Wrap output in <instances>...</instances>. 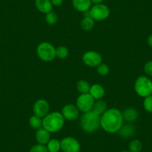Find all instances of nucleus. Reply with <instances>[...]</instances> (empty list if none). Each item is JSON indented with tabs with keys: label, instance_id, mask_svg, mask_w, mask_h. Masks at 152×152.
Segmentation results:
<instances>
[{
	"label": "nucleus",
	"instance_id": "obj_1",
	"mask_svg": "<svg viewBox=\"0 0 152 152\" xmlns=\"http://www.w3.org/2000/svg\"><path fill=\"white\" fill-rule=\"evenodd\" d=\"M124 124L122 113L116 108L107 109L101 116V128L109 134L118 133Z\"/></svg>",
	"mask_w": 152,
	"mask_h": 152
},
{
	"label": "nucleus",
	"instance_id": "obj_2",
	"mask_svg": "<svg viewBox=\"0 0 152 152\" xmlns=\"http://www.w3.org/2000/svg\"><path fill=\"white\" fill-rule=\"evenodd\" d=\"M65 119L62 113L57 111L49 112L43 118V128L50 133H56L61 131L64 126Z\"/></svg>",
	"mask_w": 152,
	"mask_h": 152
},
{
	"label": "nucleus",
	"instance_id": "obj_3",
	"mask_svg": "<svg viewBox=\"0 0 152 152\" xmlns=\"http://www.w3.org/2000/svg\"><path fill=\"white\" fill-rule=\"evenodd\" d=\"M80 126L84 132H96L101 127V116L92 110L84 113L80 119Z\"/></svg>",
	"mask_w": 152,
	"mask_h": 152
},
{
	"label": "nucleus",
	"instance_id": "obj_4",
	"mask_svg": "<svg viewBox=\"0 0 152 152\" xmlns=\"http://www.w3.org/2000/svg\"><path fill=\"white\" fill-rule=\"evenodd\" d=\"M37 54L40 60L45 62L52 61L56 57V48L48 42H43L38 45Z\"/></svg>",
	"mask_w": 152,
	"mask_h": 152
},
{
	"label": "nucleus",
	"instance_id": "obj_5",
	"mask_svg": "<svg viewBox=\"0 0 152 152\" xmlns=\"http://www.w3.org/2000/svg\"><path fill=\"white\" fill-rule=\"evenodd\" d=\"M134 90L138 96L148 97L152 95V81L146 76H140L134 83Z\"/></svg>",
	"mask_w": 152,
	"mask_h": 152
},
{
	"label": "nucleus",
	"instance_id": "obj_6",
	"mask_svg": "<svg viewBox=\"0 0 152 152\" xmlns=\"http://www.w3.org/2000/svg\"><path fill=\"white\" fill-rule=\"evenodd\" d=\"M110 11L108 6L103 3L96 4L89 11V14L91 18L94 20V21H102L109 17Z\"/></svg>",
	"mask_w": 152,
	"mask_h": 152
},
{
	"label": "nucleus",
	"instance_id": "obj_7",
	"mask_svg": "<svg viewBox=\"0 0 152 152\" xmlns=\"http://www.w3.org/2000/svg\"><path fill=\"white\" fill-rule=\"evenodd\" d=\"M95 103V99L90 96V93L81 94L76 100V106L78 108L80 112L84 113L91 111L93 104Z\"/></svg>",
	"mask_w": 152,
	"mask_h": 152
},
{
	"label": "nucleus",
	"instance_id": "obj_8",
	"mask_svg": "<svg viewBox=\"0 0 152 152\" xmlns=\"http://www.w3.org/2000/svg\"><path fill=\"white\" fill-rule=\"evenodd\" d=\"M61 150L64 152H81L79 142L72 137H66L61 140Z\"/></svg>",
	"mask_w": 152,
	"mask_h": 152
},
{
	"label": "nucleus",
	"instance_id": "obj_9",
	"mask_svg": "<svg viewBox=\"0 0 152 152\" xmlns=\"http://www.w3.org/2000/svg\"><path fill=\"white\" fill-rule=\"evenodd\" d=\"M83 62L90 67H97L102 63V57L96 51H88L83 55Z\"/></svg>",
	"mask_w": 152,
	"mask_h": 152
},
{
	"label": "nucleus",
	"instance_id": "obj_10",
	"mask_svg": "<svg viewBox=\"0 0 152 152\" xmlns=\"http://www.w3.org/2000/svg\"><path fill=\"white\" fill-rule=\"evenodd\" d=\"M49 110L50 107L49 102L45 99H38L33 106L34 115L41 119L44 118L49 113Z\"/></svg>",
	"mask_w": 152,
	"mask_h": 152
},
{
	"label": "nucleus",
	"instance_id": "obj_11",
	"mask_svg": "<svg viewBox=\"0 0 152 152\" xmlns=\"http://www.w3.org/2000/svg\"><path fill=\"white\" fill-rule=\"evenodd\" d=\"M79 110L77 107V106L73 104H66L63 107L61 113L65 119V120L68 121H75L78 119L79 116Z\"/></svg>",
	"mask_w": 152,
	"mask_h": 152
},
{
	"label": "nucleus",
	"instance_id": "obj_12",
	"mask_svg": "<svg viewBox=\"0 0 152 152\" xmlns=\"http://www.w3.org/2000/svg\"><path fill=\"white\" fill-rule=\"evenodd\" d=\"M72 4L76 11L82 13L90 11L93 6L91 0H72Z\"/></svg>",
	"mask_w": 152,
	"mask_h": 152
},
{
	"label": "nucleus",
	"instance_id": "obj_13",
	"mask_svg": "<svg viewBox=\"0 0 152 152\" xmlns=\"http://www.w3.org/2000/svg\"><path fill=\"white\" fill-rule=\"evenodd\" d=\"M51 133L48 131L47 130L45 129L44 128H40L37 130L35 133V139L37 143L42 145H46L49 142V140H51Z\"/></svg>",
	"mask_w": 152,
	"mask_h": 152
},
{
	"label": "nucleus",
	"instance_id": "obj_14",
	"mask_svg": "<svg viewBox=\"0 0 152 152\" xmlns=\"http://www.w3.org/2000/svg\"><path fill=\"white\" fill-rule=\"evenodd\" d=\"M136 133V128L131 123H127L122 125L119 131H118L119 137L124 139H128L132 137Z\"/></svg>",
	"mask_w": 152,
	"mask_h": 152
},
{
	"label": "nucleus",
	"instance_id": "obj_15",
	"mask_svg": "<svg viewBox=\"0 0 152 152\" xmlns=\"http://www.w3.org/2000/svg\"><path fill=\"white\" fill-rule=\"evenodd\" d=\"M122 113L124 121H125L128 123H132V122H135L139 117L138 111L134 107L126 108Z\"/></svg>",
	"mask_w": 152,
	"mask_h": 152
},
{
	"label": "nucleus",
	"instance_id": "obj_16",
	"mask_svg": "<svg viewBox=\"0 0 152 152\" xmlns=\"http://www.w3.org/2000/svg\"><path fill=\"white\" fill-rule=\"evenodd\" d=\"M35 6L40 12L46 14L52 11V5L50 0H35Z\"/></svg>",
	"mask_w": 152,
	"mask_h": 152
},
{
	"label": "nucleus",
	"instance_id": "obj_17",
	"mask_svg": "<svg viewBox=\"0 0 152 152\" xmlns=\"http://www.w3.org/2000/svg\"><path fill=\"white\" fill-rule=\"evenodd\" d=\"M89 93L95 99V101L100 100V99H102L104 96L105 90L102 85L96 84L90 87Z\"/></svg>",
	"mask_w": 152,
	"mask_h": 152
},
{
	"label": "nucleus",
	"instance_id": "obj_18",
	"mask_svg": "<svg viewBox=\"0 0 152 152\" xmlns=\"http://www.w3.org/2000/svg\"><path fill=\"white\" fill-rule=\"evenodd\" d=\"M107 110V103L104 101L100 99V100H96V102H95L92 111L97 114L98 116H101L106 112Z\"/></svg>",
	"mask_w": 152,
	"mask_h": 152
},
{
	"label": "nucleus",
	"instance_id": "obj_19",
	"mask_svg": "<svg viewBox=\"0 0 152 152\" xmlns=\"http://www.w3.org/2000/svg\"><path fill=\"white\" fill-rule=\"evenodd\" d=\"M95 26V21L90 16H84L81 21V27L84 31H90Z\"/></svg>",
	"mask_w": 152,
	"mask_h": 152
},
{
	"label": "nucleus",
	"instance_id": "obj_20",
	"mask_svg": "<svg viewBox=\"0 0 152 152\" xmlns=\"http://www.w3.org/2000/svg\"><path fill=\"white\" fill-rule=\"evenodd\" d=\"M48 152H59L61 150V141L57 139H51L46 144Z\"/></svg>",
	"mask_w": 152,
	"mask_h": 152
},
{
	"label": "nucleus",
	"instance_id": "obj_21",
	"mask_svg": "<svg viewBox=\"0 0 152 152\" xmlns=\"http://www.w3.org/2000/svg\"><path fill=\"white\" fill-rule=\"evenodd\" d=\"M91 86L88 83V81H85V80H80L78 81L77 84H76V88L78 90L81 94H86V93H89L90 92V89Z\"/></svg>",
	"mask_w": 152,
	"mask_h": 152
},
{
	"label": "nucleus",
	"instance_id": "obj_22",
	"mask_svg": "<svg viewBox=\"0 0 152 152\" xmlns=\"http://www.w3.org/2000/svg\"><path fill=\"white\" fill-rule=\"evenodd\" d=\"M29 125L34 129H39L43 127V119L38 117V116L33 115L29 119Z\"/></svg>",
	"mask_w": 152,
	"mask_h": 152
},
{
	"label": "nucleus",
	"instance_id": "obj_23",
	"mask_svg": "<svg viewBox=\"0 0 152 152\" xmlns=\"http://www.w3.org/2000/svg\"><path fill=\"white\" fill-rule=\"evenodd\" d=\"M128 148L131 152H140L142 149V143L139 140H134L130 142Z\"/></svg>",
	"mask_w": 152,
	"mask_h": 152
},
{
	"label": "nucleus",
	"instance_id": "obj_24",
	"mask_svg": "<svg viewBox=\"0 0 152 152\" xmlns=\"http://www.w3.org/2000/svg\"><path fill=\"white\" fill-rule=\"evenodd\" d=\"M69 55V50L66 46H60L56 48V57L60 59H65Z\"/></svg>",
	"mask_w": 152,
	"mask_h": 152
},
{
	"label": "nucleus",
	"instance_id": "obj_25",
	"mask_svg": "<svg viewBox=\"0 0 152 152\" xmlns=\"http://www.w3.org/2000/svg\"><path fill=\"white\" fill-rule=\"evenodd\" d=\"M46 21L48 24L49 25H55L56 24V23L58 20V16L57 15V14L54 11H50V12L47 13L46 14Z\"/></svg>",
	"mask_w": 152,
	"mask_h": 152
},
{
	"label": "nucleus",
	"instance_id": "obj_26",
	"mask_svg": "<svg viewBox=\"0 0 152 152\" xmlns=\"http://www.w3.org/2000/svg\"><path fill=\"white\" fill-rule=\"evenodd\" d=\"M143 107L147 112L152 113V95L145 98L143 101Z\"/></svg>",
	"mask_w": 152,
	"mask_h": 152
},
{
	"label": "nucleus",
	"instance_id": "obj_27",
	"mask_svg": "<svg viewBox=\"0 0 152 152\" xmlns=\"http://www.w3.org/2000/svg\"><path fill=\"white\" fill-rule=\"evenodd\" d=\"M29 152H48V149L46 145H42L37 143L36 145H34L31 148Z\"/></svg>",
	"mask_w": 152,
	"mask_h": 152
},
{
	"label": "nucleus",
	"instance_id": "obj_28",
	"mask_svg": "<svg viewBox=\"0 0 152 152\" xmlns=\"http://www.w3.org/2000/svg\"><path fill=\"white\" fill-rule=\"evenodd\" d=\"M97 72L100 75H102V76L107 75L110 72L109 66H108L107 64H102H102H99V65L97 66Z\"/></svg>",
	"mask_w": 152,
	"mask_h": 152
},
{
	"label": "nucleus",
	"instance_id": "obj_29",
	"mask_svg": "<svg viewBox=\"0 0 152 152\" xmlns=\"http://www.w3.org/2000/svg\"><path fill=\"white\" fill-rule=\"evenodd\" d=\"M144 71L146 75L152 76V61H148L144 66Z\"/></svg>",
	"mask_w": 152,
	"mask_h": 152
},
{
	"label": "nucleus",
	"instance_id": "obj_30",
	"mask_svg": "<svg viewBox=\"0 0 152 152\" xmlns=\"http://www.w3.org/2000/svg\"><path fill=\"white\" fill-rule=\"evenodd\" d=\"M53 6H61L64 2V0H50Z\"/></svg>",
	"mask_w": 152,
	"mask_h": 152
},
{
	"label": "nucleus",
	"instance_id": "obj_31",
	"mask_svg": "<svg viewBox=\"0 0 152 152\" xmlns=\"http://www.w3.org/2000/svg\"><path fill=\"white\" fill-rule=\"evenodd\" d=\"M147 41H148V44L149 45V46L152 48V34H151L150 36L148 37Z\"/></svg>",
	"mask_w": 152,
	"mask_h": 152
},
{
	"label": "nucleus",
	"instance_id": "obj_32",
	"mask_svg": "<svg viewBox=\"0 0 152 152\" xmlns=\"http://www.w3.org/2000/svg\"><path fill=\"white\" fill-rule=\"evenodd\" d=\"M92 3L96 5V4H101L104 2V0H91Z\"/></svg>",
	"mask_w": 152,
	"mask_h": 152
},
{
	"label": "nucleus",
	"instance_id": "obj_33",
	"mask_svg": "<svg viewBox=\"0 0 152 152\" xmlns=\"http://www.w3.org/2000/svg\"><path fill=\"white\" fill-rule=\"evenodd\" d=\"M121 152H131V151H122Z\"/></svg>",
	"mask_w": 152,
	"mask_h": 152
}]
</instances>
